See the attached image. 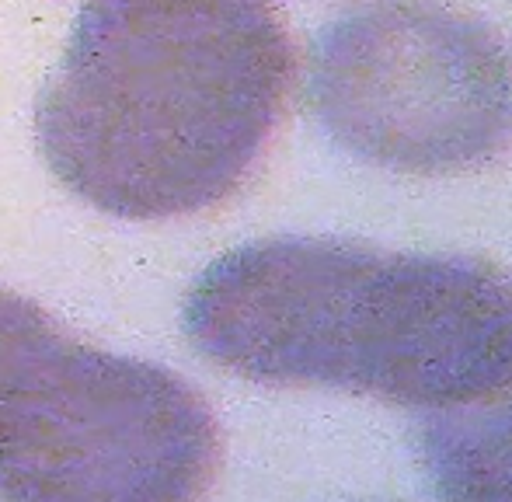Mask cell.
Returning <instances> with one entry per match:
<instances>
[{"instance_id": "8992f818", "label": "cell", "mask_w": 512, "mask_h": 502, "mask_svg": "<svg viewBox=\"0 0 512 502\" xmlns=\"http://www.w3.org/2000/svg\"><path fill=\"white\" fill-rule=\"evenodd\" d=\"M56 328V321L39 304L18 297L11 290H0V374L25 353L32 342Z\"/></svg>"}, {"instance_id": "5b68a950", "label": "cell", "mask_w": 512, "mask_h": 502, "mask_svg": "<svg viewBox=\"0 0 512 502\" xmlns=\"http://www.w3.org/2000/svg\"><path fill=\"white\" fill-rule=\"evenodd\" d=\"M422 457L446 502H512V384L432 419Z\"/></svg>"}, {"instance_id": "6da1fadb", "label": "cell", "mask_w": 512, "mask_h": 502, "mask_svg": "<svg viewBox=\"0 0 512 502\" xmlns=\"http://www.w3.org/2000/svg\"><path fill=\"white\" fill-rule=\"evenodd\" d=\"M293 81L265 0H91L35 112L49 171L122 220H171L234 196Z\"/></svg>"}, {"instance_id": "3957f363", "label": "cell", "mask_w": 512, "mask_h": 502, "mask_svg": "<svg viewBox=\"0 0 512 502\" xmlns=\"http://www.w3.org/2000/svg\"><path fill=\"white\" fill-rule=\"evenodd\" d=\"M216 461L206 401L154 363L49 328L0 374L4 502H199Z\"/></svg>"}, {"instance_id": "277c9868", "label": "cell", "mask_w": 512, "mask_h": 502, "mask_svg": "<svg viewBox=\"0 0 512 502\" xmlns=\"http://www.w3.org/2000/svg\"><path fill=\"white\" fill-rule=\"evenodd\" d=\"M307 102L363 161L457 175L512 147V49L457 7L377 0L314 39Z\"/></svg>"}, {"instance_id": "7a4b0ae2", "label": "cell", "mask_w": 512, "mask_h": 502, "mask_svg": "<svg viewBox=\"0 0 512 502\" xmlns=\"http://www.w3.org/2000/svg\"><path fill=\"white\" fill-rule=\"evenodd\" d=\"M182 325L209 363L262 384L436 412L512 384V276L481 258L251 241L206 265Z\"/></svg>"}]
</instances>
